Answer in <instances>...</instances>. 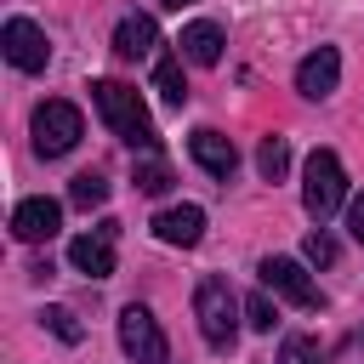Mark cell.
<instances>
[{
  "label": "cell",
  "mask_w": 364,
  "mask_h": 364,
  "mask_svg": "<svg viewBox=\"0 0 364 364\" xmlns=\"http://www.w3.org/2000/svg\"><path fill=\"white\" fill-rule=\"evenodd\" d=\"M40 318H46V330H57L63 341H80V336H85V330H80V318H74L68 307H46Z\"/></svg>",
  "instance_id": "21"
},
{
  "label": "cell",
  "mask_w": 364,
  "mask_h": 364,
  "mask_svg": "<svg viewBox=\"0 0 364 364\" xmlns=\"http://www.w3.org/2000/svg\"><path fill=\"white\" fill-rule=\"evenodd\" d=\"M245 324H250V330H273V324H279L273 301H267V296H250V301H245Z\"/></svg>",
  "instance_id": "22"
},
{
  "label": "cell",
  "mask_w": 364,
  "mask_h": 364,
  "mask_svg": "<svg viewBox=\"0 0 364 364\" xmlns=\"http://www.w3.org/2000/svg\"><path fill=\"white\" fill-rule=\"evenodd\" d=\"M336 80H341V51L336 46H318V51H307L296 63V91L301 97H330Z\"/></svg>",
  "instance_id": "10"
},
{
  "label": "cell",
  "mask_w": 364,
  "mask_h": 364,
  "mask_svg": "<svg viewBox=\"0 0 364 364\" xmlns=\"http://www.w3.org/2000/svg\"><path fill=\"white\" fill-rule=\"evenodd\" d=\"M136 188H142V193H165V188H171V165H165V159L136 165Z\"/></svg>",
  "instance_id": "19"
},
{
  "label": "cell",
  "mask_w": 364,
  "mask_h": 364,
  "mask_svg": "<svg viewBox=\"0 0 364 364\" xmlns=\"http://www.w3.org/2000/svg\"><path fill=\"white\" fill-rule=\"evenodd\" d=\"M154 46H159V28H154V17H148V11L119 17V28H114V51H119V57H148Z\"/></svg>",
  "instance_id": "13"
},
{
  "label": "cell",
  "mask_w": 364,
  "mask_h": 364,
  "mask_svg": "<svg viewBox=\"0 0 364 364\" xmlns=\"http://www.w3.org/2000/svg\"><path fill=\"white\" fill-rule=\"evenodd\" d=\"M0 51H6V63H11V68H23V74H40V68L51 63L46 28H40V23H28V17H11V23L0 28Z\"/></svg>",
  "instance_id": "6"
},
{
  "label": "cell",
  "mask_w": 364,
  "mask_h": 364,
  "mask_svg": "<svg viewBox=\"0 0 364 364\" xmlns=\"http://www.w3.org/2000/svg\"><path fill=\"white\" fill-rule=\"evenodd\" d=\"M57 228H63V205L46 199V193H34V199H23V205L11 210V233H17L23 245H46Z\"/></svg>",
  "instance_id": "9"
},
{
  "label": "cell",
  "mask_w": 364,
  "mask_h": 364,
  "mask_svg": "<svg viewBox=\"0 0 364 364\" xmlns=\"http://www.w3.org/2000/svg\"><path fill=\"white\" fill-rule=\"evenodd\" d=\"M114 233H119V222H97L91 233H80V239L68 245V262H74L85 279H108V273H114Z\"/></svg>",
  "instance_id": "8"
},
{
  "label": "cell",
  "mask_w": 364,
  "mask_h": 364,
  "mask_svg": "<svg viewBox=\"0 0 364 364\" xmlns=\"http://www.w3.org/2000/svg\"><path fill=\"white\" fill-rule=\"evenodd\" d=\"M239 296L228 290V279H199V290H193V318H199V336H205V347L210 353H228L233 347V336H239Z\"/></svg>",
  "instance_id": "2"
},
{
  "label": "cell",
  "mask_w": 364,
  "mask_h": 364,
  "mask_svg": "<svg viewBox=\"0 0 364 364\" xmlns=\"http://www.w3.org/2000/svg\"><path fill=\"white\" fill-rule=\"evenodd\" d=\"M119 347H125V358H131V364H165V358H171L159 318H154L148 307H136V301L119 313Z\"/></svg>",
  "instance_id": "5"
},
{
  "label": "cell",
  "mask_w": 364,
  "mask_h": 364,
  "mask_svg": "<svg viewBox=\"0 0 364 364\" xmlns=\"http://www.w3.org/2000/svg\"><path fill=\"white\" fill-rule=\"evenodd\" d=\"M154 85H159V97H165L171 108H182V102H188V80H182V57H159V63H154Z\"/></svg>",
  "instance_id": "15"
},
{
  "label": "cell",
  "mask_w": 364,
  "mask_h": 364,
  "mask_svg": "<svg viewBox=\"0 0 364 364\" xmlns=\"http://www.w3.org/2000/svg\"><path fill=\"white\" fill-rule=\"evenodd\" d=\"M301 256H307V262H318V267H330V262H336V239L318 228V233H307V239H301Z\"/></svg>",
  "instance_id": "20"
},
{
  "label": "cell",
  "mask_w": 364,
  "mask_h": 364,
  "mask_svg": "<svg viewBox=\"0 0 364 364\" xmlns=\"http://www.w3.org/2000/svg\"><path fill=\"white\" fill-rule=\"evenodd\" d=\"M68 205H80V210H91V205H108V182H102L97 171H80V176L68 182Z\"/></svg>",
  "instance_id": "17"
},
{
  "label": "cell",
  "mask_w": 364,
  "mask_h": 364,
  "mask_svg": "<svg viewBox=\"0 0 364 364\" xmlns=\"http://www.w3.org/2000/svg\"><path fill=\"white\" fill-rule=\"evenodd\" d=\"M262 284L273 290V296H284V301H296V307H324V296H318V284L307 279V267L296 262V256H267L262 262Z\"/></svg>",
  "instance_id": "7"
},
{
  "label": "cell",
  "mask_w": 364,
  "mask_h": 364,
  "mask_svg": "<svg viewBox=\"0 0 364 364\" xmlns=\"http://www.w3.org/2000/svg\"><path fill=\"white\" fill-rule=\"evenodd\" d=\"M154 233H159L165 245H182V250H188V245L205 239V210H199V205H171V210L154 216Z\"/></svg>",
  "instance_id": "12"
},
{
  "label": "cell",
  "mask_w": 364,
  "mask_h": 364,
  "mask_svg": "<svg viewBox=\"0 0 364 364\" xmlns=\"http://www.w3.org/2000/svg\"><path fill=\"white\" fill-rule=\"evenodd\" d=\"M347 233H353V239L364 245V193H358V199L347 205Z\"/></svg>",
  "instance_id": "23"
},
{
  "label": "cell",
  "mask_w": 364,
  "mask_h": 364,
  "mask_svg": "<svg viewBox=\"0 0 364 364\" xmlns=\"http://www.w3.org/2000/svg\"><path fill=\"white\" fill-rule=\"evenodd\" d=\"M273 364H324V353H318L313 336H284V347H279Z\"/></svg>",
  "instance_id": "18"
},
{
  "label": "cell",
  "mask_w": 364,
  "mask_h": 364,
  "mask_svg": "<svg viewBox=\"0 0 364 364\" xmlns=\"http://www.w3.org/2000/svg\"><path fill=\"white\" fill-rule=\"evenodd\" d=\"M91 102H97V114L108 119V131H114L125 148H142V154L159 148L154 119H148V108H142V97H136L131 85H119V80H97V85H91Z\"/></svg>",
  "instance_id": "1"
},
{
  "label": "cell",
  "mask_w": 364,
  "mask_h": 364,
  "mask_svg": "<svg viewBox=\"0 0 364 364\" xmlns=\"http://www.w3.org/2000/svg\"><path fill=\"white\" fill-rule=\"evenodd\" d=\"M256 171H262L267 182H284V171H290V142H284V136H262V148H256Z\"/></svg>",
  "instance_id": "16"
},
{
  "label": "cell",
  "mask_w": 364,
  "mask_h": 364,
  "mask_svg": "<svg viewBox=\"0 0 364 364\" xmlns=\"http://www.w3.org/2000/svg\"><path fill=\"white\" fill-rule=\"evenodd\" d=\"M176 46H182V57L199 63V68H216V63H222V28H216V23H188Z\"/></svg>",
  "instance_id": "14"
},
{
  "label": "cell",
  "mask_w": 364,
  "mask_h": 364,
  "mask_svg": "<svg viewBox=\"0 0 364 364\" xmlns=\"http://www.w3.org/2000/svg\"><path fill=\"white\" fill-rule=\"evenodd\" d=\"M188 148H193V159L210 171V176H233V165H239V148H233V136H222V131H210V125H199L193 136H188Z\"/></svg>",
  "instance_id": "11"
},
{
  "label": "cell",
  "mask_w": 364,
  "mask_h": 364,
  "mask_svg": "<svg viewBox=\"0 0 364 364\" xmlns=\"http://www.w3.org/2000/svg\"><path fill=\"white\" fill-rule=\"evenodd\" d=\"M80 136H85V119H80V108H74V102L51 97V102H40V108H34V148H40L46 159L68 154Z\"/></svg>",
  "instance_id": "4"
},
{
  "label": "cell",
  "mask_w": 364,
  "mask_h": 364,
  "mask_svg": "<svg viewBox=\"0 0 364 364\" xmlns=\"http://www.w3.org/2000/svg\"><path fill=\"white\" fill-rule=\"evenodd\" d=\"M347 199V171L336 159V148H313L307 154V171H301V205L313 222H330Z\"/></svg>",
  "instance_id": "3"
},
{
  "label": "cell",
  "mask_w": 364,
  "mask_h": 364,
  "mask_svg": "<svg viewBox=\"0 0 364 364\" xmlns=\"http://www.w3.org/2000/svg\"><path fill=\"white\" fill-rule=\"evenodd\" d=\"M165 11H182V6H199V0H159Z\"/></svg>",
  "instance_id": "24"
}]
</instances>
